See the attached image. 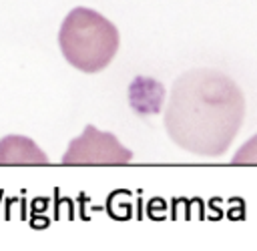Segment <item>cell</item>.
<instances>
[{
  "mask_svg": "<svg viewBox=\"0 0 257 251\" xmlns=\"http://www.w3.org/2000/svg\"><path fill=\"white\" fill-rule=\"evenodd\" d=\"M245 98L233 78L215 68L181 74L169 96L165 129L169 139L201 157H221L237 137Z\"/></svg>",
  "mask_w": 257,
  "mask_h": 251,
  "instance_id": "cell-1",
  "label": "cell"
},
{
  "mask_svg": "<svg viewBox=\"0 0 257 251\" xmlns=\"http://www.w3.org/2000/svg\"><path fill=\"white\" fill-rule=\"evenodd\" d=\"M58 44L68 64L92 74L110 64L120 46V34L108 18L78 6L66 14L58 32Z\"/></svg>",
  "mask_w": 257,
  "mask_h": 251,
  "instance_id": "cell-2",
  "label": "cell"
},
{
  "mask_svg": "<svg viewBox=\"0 0 257 251\" xmlns=\"http://www.w3.org/2000/svg\"><path fill=\"white\" fill-rule=\"evenodd\" d=\"M131 159L133 153L114 135L86 124L82 135L70 141L62 165H126Z\"/></svg>",
  "mask_w": 257,
  "mask_h": 251,
  "instance_id": "cell-3",
  "label": "cell"
},
{
  "mask_svg": "<svg viewBox=\"0 0 257 251\" xmlns=\"http://www.w3.org/2000/svg\"><path fill=\"white\" fill-rule=\"evenodd\" d=\"M165 96H167L165 86L151 76H135L128 84V104L141 116L159 114Z\"/></svg>",
  "mask_w": 257,
  "mask_h": 251,
  "instance_id": "cell-4",
  "label": "cell"
},
{
  "mask_svg": "<svg viewBox=\"0 0 257 251\" xmlns=\"http://www.w3.org/2000/svg\"><path fill=\"white\" fill-rule=\"evenodd\" d=\"M0 165H50V161L32 139L10 135L0 139Z\"/></svg>",
  "mask_w": 257,
  "mask_h": 251,
  "instance_id": "cell-5",
  "label": "cell"
},
{
  "mask_svg": "<svg viewBox=\"0 0 257 251\" xmlns=\"http://www.w3.org/2000/svg\"><path fill=\"white\" fill-rule=\"evenodd\" d=\"M233 165H257V135L251 137L233 157Z\"/></svg>",
  "mask_w": 257,
  "mask_h": 251,
  "instance_id": "cell-6",
  "label": "cell"
}]
</instances>
